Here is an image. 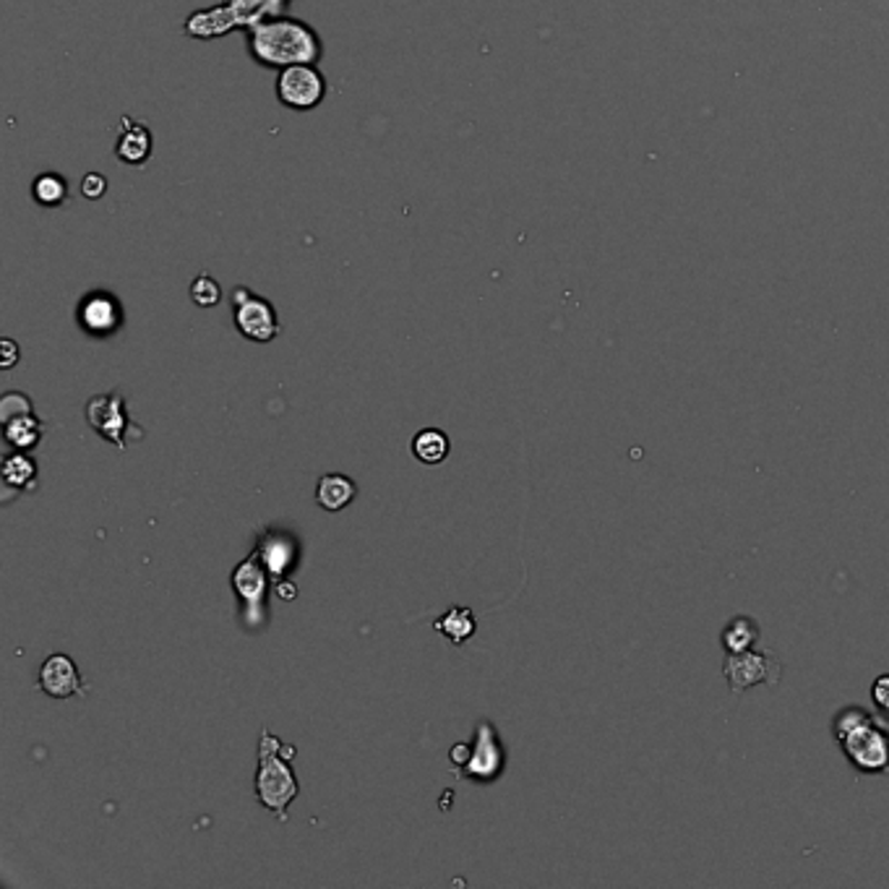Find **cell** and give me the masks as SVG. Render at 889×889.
Segmentation results:
<instances>
[{
    "mask_svg": "<svg viewBox=\"0 0 889 889\" xmlns=\"http://www.w3.org/2000/svg\"><path fill=\"white\" fill-rule=\"evenodd\" d=\"M246 52L259 68L282 71L300 63L319 66L323 42L308 21L282 13L246 29Z\"/></svg>",
    "mask_w": 889,
    "mask_h": 889,
    "instance_id": "cell-1",
    "label": "cell"
},
{
    "mask_svg": "<svg viewBox=\"0 0 889 889\" xmlns=\"http://www.w3.org/2000/svg\"><path fill=\"white\" fill-rule=\"evenodd\" d=\"M832 738L856 772L866 778L889 775V730L866 707H842L832 718Z\"/></svg>",
    "mask_w": 889,
    "mask_h": 889,
    "instance_id": "cell-2",
    "label": "cell"
},
{
    "mask_svg": "<svg viewBox=\"0 0 889 889\" xmlns=\"http://www.w3.org/2000/svg\"><path fill=\"white\" fill-rule=\"evenodd\" d=\"M292 0H220L212 9H199L186 19L183 32L191 40H220L230 32H246L263 19L288 13Z\"/></svg>",
    "mask_w": 889,
    "mask_h": 889,
    "instance_id": "cell-3",
    "label": "cell"
},
{
    "mask_svg": "<svg viewBox=\"0 0 889 889\" xmlns=\"http://www.w3.org/2000/svg\"><path fill=\"white\" fill-rule=\"evenodd\" d=\"M284 743L280 738L269 736V730L261 733V751H259V775H256V796L263 803V809L274 811L277 817L288 819V806L298 796V780L292 775L288 759L290 755L280 757Z\"/></svg>",
    "mask_w": 889,
    "mask_h": 889,
    "instance_id": "cell-4",
    "label": "cell"
},
{
    "mask_svg": "<svg viewBox=\"0 0 889 889\" xmlns=\"http://www.w3.org/2000/svg\"><path fill=\"white\" fill-rule=\"evenodd\" d=\"M722 678H726L728 689L733 695H743V691L767 683V687H778L782 678V662L772 650H746L738 655H726L722 660Z\"/></svg>",
    "mask_w": 889,
    "mask_h": 889,
    "instance_id": "cell-5",
    "label": "cell"
},
{
    "mask_svg": "<svg viewBox=\"0 0 889 889\" xmlns=\"http://www.w3.org/2000/svg\"><path fill=\"white\" fill-rule=\"evenodd\" d=\"M274 92L282 108L308 112L316 110L323 100H327V79H323L319 66L313 63L290 66L277 73Z\"/></svg>",
    "mask_w": 889,
    "mask_h": 889,
    "instance_id": "cell-6",
    "label": "cell"
},
{
    "mask_svg": "<svg viewBox=\"0 0 889 889\" xmlns=\"http://www.w3.org/2000/svg\"><path fill=\"white\" fill-rule=\"evenodd\" d=\"M232 319L240 334L251 342H271L280 334V319H277V308L269 303L267 298L256 296L248 288L232 290Z\"/></svg>",
    "mask_w": 889,
    "mask_h": 889,
    "instance_id": "cell-7",
    "label": "cell"
},
{
    "mask_svg": "<svg viewBox=\"0 0 889 889\" xmlns=\"http://www.w3.org/2000/svg\"><path fill=\"white\" fill-rule=\"evenodd\" d=\"M126 313L120 300L108 290L87 292L79 303V323L94 337H108L123 327Z\"/></svg>",
    "mask_w": 889,
    "mask_h": 889,
    "instance_id": "cell-8",
    "label": "cell"
},
{
    "mask_svg": "<svg viewBox=\"0 0 889 889\" xmlns=\"http://www.w3.org/2000/svg\"><path fill=\"white\" fill-rule=\"evenodd\" d=\"M87 420L102 439L116 443L120 451H126V428H128V412L123 404V397L118 391L112 394H100L87 404Z\"/></svg>",
    "mask_w": 889,
    "mask_h": 889,
    "instance_id": "cell-9",
    "label": "cell"
},
{
    "mask_svg": "<svg viewBox=\"0 0 889 889\" xmlns=\"http://www.w3.org/2000/svg\"><path fill=\"white\" fill-rule=\"evenodd\" d=\"M501 770H503V751L499 736H496L491 722H480L478 741H475L472 755L465 762V770L455 775H467V778H478V780H493L499 778Z\"/></svg>",
    "mask_w": 889,
    "mask_h": 889,
    "instance_id": "cell-10",
    "label": "cell"
},
{
    "mask_svg": "<svg viewBox=\"0 0 889 889\" xmlns=\"http://www.w3.org/2000/svg\"><path fill=\"white\" fill-rule=\"evenodd\" d=\"M40 687L52 699H68L73 695H84V683L73 660L68 655H50L40 668Z\"/></svg>",
    "mask_w": 889,
    "mask_h": 889,
    "instance_id": "cell-11",
    "label": "cell"
},
{
    "mask_svg": "<svg viewBox=\"0 0 889 889\" xmlns=\"http://www.w3.org/2000/svg\"><path fill=\"white\" fill-rule=\"evenodd\" d=\"M154 149L152 131L147 123H136L133 118H120L118 126V141H116V157L128 168H141L149 162Z\"/></svg>",
    "mask_w": 889,
    "mask_h": 889,
    "instance_id": "cell-12",
    "label": "cell"
},
{
    "mask_svg": "<svg viewBox=\"0 0 889 889\" xmlns=\"http://www.w3.org/2000/svg\"><path fill=\"white\" fill-rule=\"evenodd\" d=\"M759 637H762V629H759V623L751 616H733L720 631V645L726 655H738L755 650Z\"/></svg>",
    "mask_w": 889,
    "mask_h": 889,
    "instance_id": "cell-13",
    "label": "cell"
},
{
    "mask_svg": "<svg viewBox=\"0 0 889 889\" xmlns=\"http://www.w3.org/2000/svg\"><path fill=\"white\" fill-rule=\"evenodd\" d=\"M358 488L350 478L344 475H323L319 480V488H316V499L327 511H339L344 509L348 503L356 499Z\"/></svg>",
    "mask_w": 889,
    "mask_h": 889,
    "instance_id": "cell-14",
    "label": "cell"
},
{
    "mask_svg": "<svg viewBox=\"0 0 889 889\" xmlns=\"http://www.w3.org/2000/svg\"><path fill=\"white\" fill-rule=\"evenodd\" d=\"M32 199L44 209H58L68 201V180L58 172H40L32 180Z\"/></svg>",
    "mask_w": 889,
    "mask_h": 889,
    "instance_id": "cell-15",
    "label": "cell"
},
{
    "mask_svg": "<svg viewBox=\"0 0 889 889\" xmlns=\"http://www.w3.org/2000/svg\"><path fill=\"white\" fill-rule=\"evenodd\" d=\"M412 455L426 465H439L449 457V436L439 428H426L412 439Z\"/></svg>",
    "mask_w": 889,
    "mask_h": 889,
    "instance_id": "cell-16",
    "label": "cell"
},
{
    "mask_svg": "<svg viewBox=\"0 0 889 889\" xmlns=\"http://www.w3.org/2000/svg\"><path fill=\"white\" fill-rule=\"evenodd\" d=\"M433 629H439L447 635L455 645L467 642V637L475 631V616L470 608H451L441 621L433 623Z\"/></svg>",
    "mask_w": 889,
    "mask_h": 889,
    "instance_id": "cell-17",
    "label": "cell"
},
{
    "mask_svg": "<svg viewBox=\"0 0 889 889\" xmlns=\"http://www.w3.org/2000/svg\"><path fill=\"white\" fill-rule=\"evenodd\" d=\"M6 423V436H9V441L17 443V447H32L37 441V436H40V423L32 418V407L24 412H19L17 420H3Z\"/></svg>",
    "mask_w": 889,
    "mask_h": 889,
    "instance_id": "cell-18",
    "label": "cell"
},
{
    "mask_svg": "<svg viewBox=\"0 0 889 889\" xmlns=\"http://www.w3.org/2000/svg\"><path fill=\"white\" fill-rule=\"evenodd\" d=\"M236 587L246 600H256V602L261 600L263 577H261V569H259V563H256V559H248L246 563H240L236 571Z\"/></svg>",
    "mask_w": 889,
    "mask_h": 889,
    "instance_id": "cell-19",
    "label": "cell"
},
{
    "mask_svg": "<svg viewBox=\"0 0 889 889\" xmlns=\"http://www.w3.org/2000/svg\"><path fill=\"white\" fill-rule=\"evenodd\" d=\"M191 300L199 308H214L222 300V288L212 274L201 271L199 277L191 282Z\"/></svg>",
    "mask_w": 889,
    "mask_h": 889,
    "instance_id": "cell-20",
    "label": "cell"
},
{
    "mask_svg": "<svg viewBox=\"0 0 889 889\" xmlns=\"http://www.w3.org/2000/svg\"><path fill=\"white\" fill-rule=\"evenodd\" d=\"M871 702L881 715V720L889 722V673H881L871 683Z\"/></svg>",
    "mask_w": 889,
    "mask_h": 889,
    "instance_id": "cell-21",
    "label": "cell"
},
{
    "mask_svg": "<svg viewBox=\"0 0 889 889\" xmlns=\"http://www.w3.org/2000/svg\"><path fill=\"white\" fill-rule=\"evenodd\" d=\"M32 472H34V465L29 462L27 457L17 455V457L6 459V480H9V483L21 486L27 478H32Z\"/></svg>",
    "mask_w": 889,
    "mask_h": 889,
    "instance_id": "cell-22",
    "label": "cell"
},
{
    "mask_svg": "<svg viewBox=\"0 0 889 889\" xmlns=\"http://www.w3.org/2000/svg\"><path fill=\"white\" fill-rule=\"evenodd\" d=\"M108 193V178L102 176V172H87L84 178H81V196L89 201H97L102 199V196Z\"/></svg>",
    "mask_w": 889,
    "mask_h": 889,
    "instance_id": "cell-23",
    "label": "cell"
},
{
    "mask_svg": "<svg viewBox=\"0 0 889 889\" xmlns=\"http://www.w3.org/2000/svg\"><path fill=\"white\" fill-rule=\"evenodd\" d=\"M470 755H472L470 746L459 743V746H455V749H451V762H455V765H465L467 759H470Z\"/></svg>",
    "mask_w": 889,
    "mask_h": 889,
    "instance_id": "cell-24",
    "label": "cell"
},
{
    "mask_svg": "<svg viewBox=\"0 0 889 889\" xmlns=\"http://www.w3.org/2000/svg\"><path fill=\"white\" fill-rule=\"evenodd\" d=\"M3 352H6L3 368H11L13 363H17V344H13L11 339H3Z\"/></svg>",
    "mask_w": 889,
    "mask_h": 889,
    "instance_id": "cell-25",
    "label": "cell"
}]
</instances>
